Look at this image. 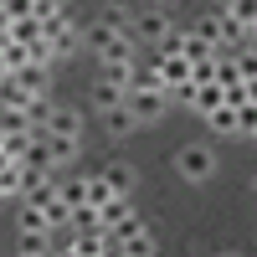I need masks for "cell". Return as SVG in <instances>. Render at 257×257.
<instances>
[{"instance_id": "cell-1", "label": "cell", "mask_w": 257, "mask_h": 257, "mask_svg": "<svg viewBox=\"0 0 257 257\" xmlns=\"http://www.w3.org/2000/svg\"><path fill=\"white\" fill-rule=\"evenodd\" d=\"M88 47L98 52V62L134 67V31H123V26H108V21H98V26L88 31Z\"/></svg>"}, {"instance_id": "cell-2", "label": "cell", "mask_w": 257, "mask_h": 257, "mask_svg": "<svg viewBox=\"0 0 257 257\" xmlns=\"http://www.w3.org/2000/svg\"><path fill=\"white\" fill-rule=\"evenodd\" d=\"M165 52H180L190 67H201V62H216V57H221L216 41H206L201 31H170V36H165Z\"/></svg>"}, {"instance_id": "cell-3", "label": "cell", "mask_w": 257, "mask_h": 257, "mask_svg": "<svg viewBox=\"0 0 257 257\" xmlns=\"http://www.w3.org/2000/svg\"><path fill=\"white\" fill-rule=\"evenodd\" d=\"M41 36H47V47H52V52H57V62H62V57L77 47V21H72L67 11H57L52 21H41Z\"/></svg>"}, {"instance_id": "cell-4", "label": "cell", "mask_w": 257, "mask_h": 257, "mask_svg": "<svg viewBox=\"0 0 257 257\" xmlns=\"http://www.w3.org/2000/svg\"><path fill=\"white\" fill-rule=\"evenodd\" d=\"M175 165H180V175H185V180H206L216 160H211V149H206V144H185Z\"/></svg>"}, {"instance_id": "cell-5", "label": "cell", "mask_w": 257, "mask_h": 257, "mask_svg": "<svg viewBox=\"0 0 257 257\" xmlns=\"http://www.w3.org/2000/svg\"><path fill=\"white\" fill-rule=\"evenodd\" d=\"M155 67H160V77H165V93H175V88H185V82H190V62H185L180 52H160Z\"/></svg>"}, {"instance_id": "cell-6", "label": "cell", "mask_w": 257, "mask_h": 257, "mask_svg": "<svg viewBox=\"0 0 257 257\" xmlns=\"http://www.w3.org/2000/svg\"><path fill=\"white\" fill-rule=\"evenodd\" d=\"M47 134H52V139H62V144H77V134H82V113L62 103V108L52 113V123H47Z\"/></svg>"}, {"instance_id": "cell-7", "label": "cell", "mask_w": 257, "mask_h": 257, "mask_svg": "<svg viewBox=\"0 0 257 257\" xmlns=\"http://www.w3.org/2000/svg\"><path fill=\"white\" fill-rule=\"evenodd\" d=\"M11 77H16L21 98H47V88H52V67H21V72H11Z\"/></svg>"}, {"instance_id": "cell-8", "label": "cell", "mask_w": 257, "mask_h": 257, "mask_svg": "<svg viewBox=\"0 0 257 257\" xmlns=\"http://www.w3.org/2000/svg\"><path fill=\"white\" fill-rule=\"evenodd\" d=\"M165 98H170V93H128V113H134L139 123H144V118H160V113H165Z\"/></svg>"}, {"instance_id": "cell-9", "label": "cell", "mask_w": 257, "mask_h": 257, "mask_svg": "<svg viewBox=\"0 0 257 257\" xmlns=\"http://www.w3.org/2000/svg\"><path fill=\"white\" fill-rule=\"evenodd\" d=\"M170 31H165V11H144L139 21H134V41H165Z\"/></svg>"}, {"instance_id": "cell-10", "label": "cell", "mask_w": 257, "mask_h": 257, "mask_svg": "<svg viewBox=\"0 0 257 257\" xmlns=\"http://www.w3.org/2000/svg\"><path fill=\"white\" fill-rule=\"evenodd\" d=\"M16 257H57V252H52V231H21Z\"/></svg>"}, {"instance_id": "cell-11", "label": "cell", "mask_w": 257, "mask_h": 257, "mask_svg": "<svg viewBox=\"0 0 257 257\" xmlns=\"http://www.w3.org/2000/svg\"><path fill=\"white\" fill-rule=\"evenodd\" d=\"M128 93H165V77H160L155 62H139V67H134V88H128Z\"/></svg>"}, {"instance_id": "cell-12", "label": "cell", "mask_w": 257, "mask_h": 257, "mask_svg": "<svg viewBox=\"0 0 257 257\" xmlns=\"http://www.w3.org/2000/svg\"><path fill=\"white\" fill-rule=\"evenodd\" d=\"M31 139H36V134H0V155H6L11 165H26V155H31Z\"/></svg>"}, {"instance_id": "cell-13", "label": "cell", "mask_w": 257, "mask_h": 257, "mask_svg": "<svg viewBox=\"0 0 257 257\" xmlns=\"http://www.w3.org/2000/svg\"><path fill=\"white\" fill-rule=\"evenodd\" d=\"M134 67H139V62H134ZM134 67H118V62H103V72H98V82H108V88L128 93V88H134Z\"/></svg>"}, {"instance_id": "cell-14", "label": "cell", "mask_w": 257, "mask_h": 257, "mask_svg": "<svg viewBox=\"0 0 257 257\" xmlns=\"http://www.w3.org/2000/svg\"><path fill=\"white\" fill-rule=\"evenodd\" d=\"M190 108H196V113H206V118H211V113H221V108H226V88H216V82H211V88H201Z\"/></svg>"}, {"instance_id": "cell-15", "label": "cell", "mask_w": 257, "mask_h": 257, "mask_svg": "<svg viewBox=\"0 0 257 257\" xmlns=\"http://www.w3.org/2000/svg\"><path fill=\"white\" fill-rule=\"evenodd\" d=\"M123 221H134V206H128V196H113L108 206H103V231H113Z\"/></svg>"}, {"instance_id": "cell-16", "label": "cell", "mask_w": 257, "mask_h": 257, "mask_svg": "<svg viewBox=\"0 0 257 257\" xmlns=\"http://www.w3.org/2000/svg\"><path fill=\"white\" fill-rule=\"evenodd\" d=\"M72 252L77 257H108V231H88V237H77Z\"/></svg>"}, {"instance_id": "cell-17", "label": "cell", "mask_w": 257, "mask_h": 257, "mask_svg": "<svg viewBox=\"0 0 257 257\" xmlns=\"http://www.w3.org/2000/svg\"><path fill=\"white\" fill-rule=\"evenodd\" d=\"M103 180H108L113 196H128V190H134V170H128V165H108V170H103Z\"/></svg>"}, {"instance_id": "cell-18", "label": "cell", "mask_w": 257, "mask_h": 257, "mask_svg": "<svg viewBox=\"0 0 257 257\" xmlns=\"http://www.w3.org/2000/svg\"><path fill=\"white\" fill-rule=\"evenodd\" d=\"M226 16H231V21H237V26H242L247 36L257 31V0H237V6H226Z\"/></svg>"}, {"instance_id": "cell-19", "label": "cell", "mask_w": 257, "mask_h": 257, "mask_svg": "<svg viewBox=\"0 0 257 257\" xmlns=\"http://www.w3.org/2000/svg\"><path fill=\"white\" fill-rule=\"evenodd\" d=\"M57 196L67 201L72 211H82V206H88V175H82V180H67V185H57Z\"/></svg>"}, {"instance_id": "cell-20", "label": "cell", "mask_w": 257, "mask_h": 257, "mask_svg": "<svg viewBox=\"0 0 257 257\" xmlns=\"http://www.w3.org/2000/svg\"><path fill=\"white\" fill-rule=\"evenodd\" d=\"M134 123H139V118L128 113V103H123V108H108V113H103V128H108V134H128Z\"/></svg>"}, {"instance_id": "cell-21", "label": "cell", "mask_w": 257, "mask_h": 257, "mask_svg": "<svg viewBox=\"0 0 257 257\" xmlns=\"http://www.w3.org/2000/svg\"><path fill=\"white\" fill-rule=\"evenodd\" d=\"M52 185V170H36V165H21V196H31V190Z\"/></svg>"}, {"instance_id": "cell-22", "label": "cell", "mask_w": 257, "mask_h": 257, "mask_svg": "<svg viewBox=\"0 0 257 257\" xmlns=\"http://www.w3.org/2000/svg\"><path fill=\"white\" fill-rule=\"evenodd\" d=\"M93 103H98L103 113H108V108H123V103H128V93H118V88H108V82H98V88H93Z\"/></svg>"}, {"instance_id": "cell-23", "label": "cell", "mask_w": 257, "mask_h": 257, "mask_svg": "<svg viewBox=\"0 0 257 257\" xmlns=\"http://www.w3.org/2000/svg\"><path fill=\"white\" fill-rule=\"evenodd\" d=\"M108 201H113V190H108V180H103V175H88V206H93V211H103Z\"/></svg>"}, {"instance_id": "cell-24", "label": "cell", "mask_w": 257, "mask_h": 257, "mask_svg": "<svg viewBox=\"0 0 257 257\" xmlns=\"http://www.w3.org/2000/svg\"><path fill=\"white\" fill-rule=\"evenodd\" d=\"M0 134H31L26 108H6V113H0Z\"/></svg>"}, {"instance_id": "cell-25", "label": "cell", "mask_w": 257, "mask_h": 257, "mask_svg": "<svg viewBox=\"0 0 257 257\" xmlns=\"http://www.w3.org/2000/svg\"><path fill=\"white\" fill-rule=\"evenodd\" d=\"M123 252L128 257H155V231H139L134 242H123Z\"/></svg>"}, {"instance_id": "cell-26", "label": "cell", "mask_w": 257, "mask_h": 257, "mask_svg": "<svg viewBox=\"0 0 257 257\" xmlns=\"http://www.w3.org/2000/svg\"><path fill=\"white\" fill-rule=\"evenodd\" d=\"M0 196H21V165L0 170Z\"/></svg>"}, {"instance_id": "cell-27", "label": "cell", "mask_w": 257, "mask_h": 257, "mask_svg": "<svg viewBox=\"0 0 257 257\" xmlns=\"http://www.w3.org/2000/svg\"><path fill=\"white\" fill-rule=\"evenodd\" d=\"M211 128H216V134H237V108H221V113H211Z\"/></svg>"}, {"instance_id": "cell-28", "label": "cell", "mask_w": 257, "mask_h": 257, "mask_svg": "<svg viewBox=\"0 0 257 257\" xmlns=\"http://www.w3.org/2000/svg\"><path fill=\"white\" fill-rule=\"evenodd\" d=\"M21 231H47V221H41L36 206H21Z\"/></svg>"}, {"instance_id": "cell-29", "label": "cell", "mask_w": 257, "mask_h": 257, "mask_svg": "<svg viewBox=\"0 0 257 257\" xmlns=\"http://www.w3.org/2000/svg\"><path fill=\"white\" fill-rule=\"evenodd\" d=\"M237 134H252V139H257V108H252V103L237 113Z\"/></svg>"}, {"instance_id": "cell-30", "label": "cell", "mask_w": 257, "mask_h": 257, "mask_svg": "<svg viewBox=\"0 0 257 257\" xmlns=\"http://www.w3.org/2000/svg\"><path fill=\"white\" fill-rule=\"evenodd\" d=\"M237 67H242V82H257V52H242Z\"/></svg>"}, {"instance_id": "cell-31", "label": "cell", "mask_w": 257, "mask_h": 257, "mask_svg": "<svg viewBox=\"0 0 257 257\" xmlns=\"http://www.w3.org/2000/svg\"><path fill=\"white\" fill-rule=\"evenodd\" d=\"M6 82H11V67H6V57H0V88H6Z\"/></svg>"}, {"instance_id": "cell-32", "label": "cell", "mask_w": 257, "mask_h": 257, "mask_svg": "<svg viewBox=\"0 0 257 257\" xmlns=\"http://www.w3.org/2000/svg\"><path fill=\"white\" fill-rule=\"evenodd\" d=\"M57 257H77V252H72V242H67V247H57Z\"/></svg>"}, {"instance_id": "cell-33", "label": "cell", "mask_w": 257, "mask_h": 257, "mask_svg": "<svg viewBox=\"0 0 257 257\" xmlns=\"http://www.w3.org/2000/svg\"><path fill=\"white\" fill-rule=\"evenodd\" d=\"M221 257H237V252H221Z\"/></svg>"}, {"instance_id": "cell-34", "label": "cell", "mask_w": 257, "mask_h": 257, "mask_svg": "<svg viewBox=\"0 0 257 257\" xmlns=\"http://www.w3.org/2000/svg\"><path fill=\"white\" fill-rule=\"evenodd\" d=\"M118 257H128V252H118Z\"/></svg>"}]
</instances>
